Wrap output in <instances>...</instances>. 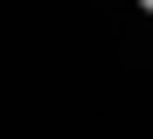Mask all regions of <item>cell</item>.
<instances>
[{
  "mask_svg": "<svg viewBox=\"0 0 153 139\" xmlns=\"http://www.w3.org/2000/svg\"><path fill=\"white\" fill-rule=\"evenodd\" d=\"M139 7H146V14H153V0H139Z\"/></svg>",
  "mask_w": 153,
  "mask_h": 139,
  "instance_id": "6da1fadb",
  "label": "cell"
}]
</instances>
